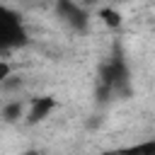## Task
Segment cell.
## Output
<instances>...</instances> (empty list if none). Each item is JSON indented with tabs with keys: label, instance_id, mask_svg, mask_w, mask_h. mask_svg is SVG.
<instances>
[{
	"label": "cell",
	"instance_id": "4",
	"mask_svg": "<svg viewBox=\"0 0 155 155\" xmlns=\"http://www.w3.org/2000/svg\"><path fill=\"white\" fill-rule=\"evenodd\" d=\"M24 102L22 99H10V102H5L2 104V121H7V124H15V121H19L22 116H24Z\"/></svg>",
	"mask_w": 155,
	"mask_h": 155
},
{
	"label": "cell",
	"instance_id": "2",
	"mask_svg": "<svg viewBox=\"0 0 155 155\" xmlns=\"http://www.w3.org/2000/svg\"><path fill=\"white\" fill-rule=\"evenodd\" d=\"M56 15L73 31H85L87 29V12L75 0H56Z\"/></svg>",
	"mask_w": 155,
	"mask_h": 155
},
{
	"label": "cell",
	"instance_id": "5",
	"mask_svg": "<svg viewBox=\"0 0 155 155\" xmlns=\"http://www.w3.org/2000/svg\"><path fill=\"white\" fill-rule=\"evenodd\" d=\"M97 17H99L109 29H119V27H121V19H124V17H121V12H119V10H114V7H102V10L97 12Z\"/></svg>",
	"mask_w": 155,
	"mask_h": 155
},
{
	"label": "cell",
	"instance_id": "7",
	"mask_svg": "<svg viewBox=\"0 0 155 155\" xmlns=\"http://www.w3.org/2000/svg\"><path fill=\"white\" fill-rule=\"evenodd\" d=\"M136 150H150V153H155V140H148V143H138V145H133Z\"/></svg>",
	"mask_w": 155,
	"mask_h": 155
},
{
	"label": "cell",
	"instance_id": "1",
	"mask_svg": "<svg viewBox=\"0 0 155 155\" xmlns=\"http://www.w3.org/2000/svg\"><path fill=\"white\" fill-rule=\"evenodd\" d=\"M24 39H27V34H24V27H22L19 17L0 2V51L22 46Z\"/></svg>",
	"mask_w": 155,
	"mask_h": 155
},
{
	"label": "cell",
	"instance_id": "3",
	"mask_svg": "<svg viewBox=\"0 0 155 155\" xmlns=\"http://www.w3.org/2000/svg\"><path fill=\"white\" fill-rule=\"evenodd\" d=\"M58 107V99L51 97V94H41V97H34L24 111V121L27 124H39L44 121L46 116H51V111Z\"/></svg>",
	"mask_w": 155,
	"mask_h": 155
},
{
	"label": "cell",
	"instance_id": "6",
	"mask_svg": "<svg viewBox=\"0 0 155 155\" xmlns=\"http://www.w3.org/2000/svg\"><path fill=\"white\" fill-rule=\"evenodd\" d=\"M10 75H12V63H7V61L0 58V82H2L5 78H10Z\"/></svg>",
	"mask_w": 155,
	"mask_h": 155
}]
</instances>
